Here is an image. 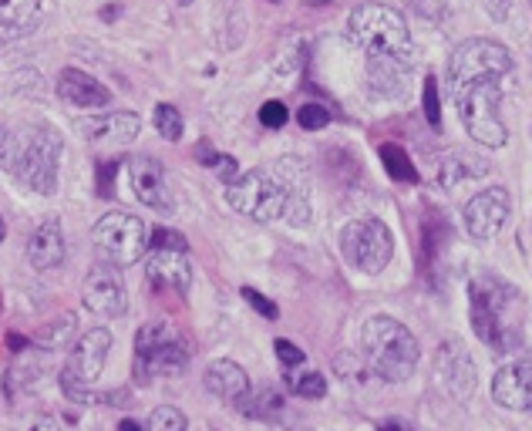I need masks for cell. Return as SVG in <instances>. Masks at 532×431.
I'll return each instance as SVG.
<instances>
[{"instance_id": "7402d4cb", "label": "cell", "mask_w": 532, "mask_h": 431, "mask_svg": "<svg viewBox=\"0 0 532 431\" xmlns=\"http://www.w3.org/2000/svg\"><path fill=\"white\" fill-rule=\"evenodd\" d=\"M41 17V0H0V31L11 34H27Z\"/></svg>"}, {"instance_id": "7c38bea8", "label": "cell", "mask_w": 532, "mask_h": 431, "mask_svg": "<svg viewBox=\"0 0 532 431\" xmlns=\"http://www.w3.org/2000/svg\"><path fill=\"white\" fill-rule=\"evenodd\" d=\"M81 304H85L95 317H122L128 310V290L122 280V270L112 263H98L81 283Z\"/></svg>"}, {"instance_id": "ab89813d", "label": "cell", "mask_w": 532, "mask_h": 431, "mask_svg": "<svg viewBox=\"0 0 532 431\" xmlns=\"http://www.w3.org/2000/svg\"><path fill=\"white\" fill-rule=\"evenodd\" d=\"M17 431H58V421H54V418H34V421H27V425L17 428Z\"/></svg>"}, {"instance_id": "f6af8a7d", "label": "cell", "mask_w": 532, "mask_h": 431, "mask_svg": "<svg viewBox=\"0 0 532 431\" xmlns=\"http://www.w3.org/2000/svg\"><path fill=\"white\" fill-rule=\"evenodd\" d=\"M273 4H280V0H273Z\"/></svg>"}, {"instance_id": "30bf717a", "label": "cell", "mask_w": 532, "mask_h": 431, "mask_svg": "<svg viewBox=\"0 0 532 431\" xmlns=\"http://www.w3.org/2000/svg\"><path fill=\"white\" fill-rule=\"evenodd\" d=\"M341 253L354 270L361 273H381L388 270L391 256H394V236L391 229L374 216L351 219L341 229Z\"/></svg>"}, {"instance_id": "5bb4252c", "label": "cell", "mask_w": 532, "mask_h": 431, "mask_svg": "<svg viewBox=\"0 0 532 431\" xmlns=\"http://www.w3.org/2000/svg\"><path fill=\"white\" fill-rule=\"evenodd\" d=\"M465 229H469L472 240H495L499 236V229L506 226L509 219V192L502 186H492V189H482L475 192L469 199V206H465Z\"/></svg>"}, {"instance_id": "f546056e", "label": "cell", "mask_w": 532, "mask_h": 431, "mask_svg": "<svg viewBox=\"0 0 532 431\" xmlns=\"http://www.w3.org/2000/svg\"><path fill=\"white\" fill-rule=\"evenodd\" d=\"M75 324L78 320L71 314H64L61 320H54V324H48V330L41 334V344L51 347V351H58V347H64L71 341V334H75Z\"/></svg>"}, {"instance_id": "e0dca14e", "label": "cell", "mask_w": 532, "mask_h": 431, "mask_svg": "<svg viewBox=\"0 0 532 431\" xmlns=\"http://www.w3.org/2000/svg\"><path fill=\"white\" fill-rule=\"evenodd\" d=\"M145 277H149L155 287L172 290V293H189L192 283V270L186 263V253H172V250H152L145 256Z\"/></svg>"}, {"instance_id": "3957f363", "label": "cell", "mask_w": 532, "mask_h": 431, "mask_svg": "<svg viewBox=\"0 0 532 431\" xmlns=\"http://www.w3.org/2000/svg\"><path fill=\"white\" fill-rule=\"evenodd\" d=\"M226 203L240 216H250L256 223H273L287 219L290 226L304 229L310 226V196H297L290 186L277 176V169H253L226 186Z\"/></svg>"}, {"instance_id": "f35d334b", "label": "cell", "mask_w": 532, "mask_h": 431, "mask_svg": "<svg viewBox=\"0 0 532 431\" xmlns=\"http://www.w3.org/2000/svg\"><path fill=\"white\" fill-rule=\"evenodd\" d=\"M512 4H516V0H485V7H489V14L495 17V21H506Z\"/></svg>"}, {"instance_id": "8d00e7d4", "label": "cell", "mask_w": 532, "mask_h": 431, "mask_svg": "<svg viewBox=\"0 0 532 431\" xmlns=\"http://www.w3.org/2000/svg\"><path fill=\"white\" fill-rule=\"evenodd\" d=\"M118 172V162H105L102 169H98V192H102V196H112V176Z\"/></svg>"}, {"instance_id": "277c9868", "label": "cell", "mask_w": 532, "mask_h": 431, "mask_svg": "<svg viewBox=\"0 0 532 431\" xmlns=\"http://www.w3.org/2000/svg\"><path fill=\"white\" fill-rule=\"evenodd\" d=\"M361 347L368 357L371 371L381 381L401 384L408 381L418 368L421 347L415 341V334L394 317H371L361 330Z\"/></svg>"}, {"instance_id": "603a6c76", "label": "cell", "mask_w": 532, "mask_h": 431, "mask_svg": "<svg viewBox=\"0 0 532 431\" xmlns=\"http://www.w3.org/2000/svg\"><path fill=\"white\" fill-rule=\"evenodd\" d=\"M236 408H240L246 418L277 421L283 415V394L277 388H256V391H246L243 398L236 401Z\"/></svg>"}, {"instance_id": "ee69618b", "label": "cell", "mask_w": 532, "mask_h": 431, "mask_svg": "<svg viewBox=\"0 0 532 431\" xmlns=\"http://www.w3.org/2000/svg\"><path fill=\"white\" fill-rule=\"evenodd\" d=\"M4 236H7V226H4V216H0V243H4Z\"/></svg>"}, {"instance_id": "d590c367", "label": "cell", "mask_w": 532, "mask_h": 431, "mask_svg": "<svg viewBox=\"0 0 532 431\" xmlns=\"http://www.w3.org/2000/svg\"><path fill=\"white\" fill-rule=\"evenodd\" d=\"M273 347H277V357H280L283 364H287V368H297V364H304V351H300L297 344H290V341H277Z\"/></svg>"}, {"instance_id": "4fadbf2b", "label": "cell", "mask_w": 532, "mask_h": 431, "mask_svg": "<svg viewBox=\"0 0 532 431\" xmlns=\"http://www.w3.org/2000/svg\"><path fill=\"white\" fill-rule=\"evenodd\" d=\"M435 371L438 381L445 384V391L452 394L455 401H469L475 388H479V371H475V361L465 351V344L458 337H448V341L438 347L435 357Z\"/></svg>"}, {"instance_id": "6da1fadb", "label": "cell", "mask_w": 532, "mask_h": 431, "mask_svg": "<svg viewBox=\"0 0 532 431\" xmlns=\"http://www.w3.org/2000/svg\"><path fill=\"white\" fill-rule=\"evenodd\" d=\"M347 38L368 54V75L374 91H394L401 75L415 61L408 21L388 4H361L347 17Z\"/></svg>"}, {"instance_id": "ffe728a7", "label": "cell", "mask_w": 532, "mask_h": 431, "mask_svg": "<svg viewBox=\"0 0 532 431\" xmlns=\"http://www.w3.org/2000/svg\"><path fill=\"white\" fill-rule=\"evenodd\" d=\"M64 233L58 219H44V223L34 229L31 240H27V260H31L34 270H58L64 263Z\"/></svg>"}, {"instance_id": "7bdbcfd3", "label": "cell", "mask_w": 532, "mask_h": 431, "mask_svg": "<svg viewBox=\"0 0 532 431\" xmlns=\"http://www.w3.org/2000/svg\"><path fill=\"white\" fill-rule=\"evenodd\" d=\"M118 431H145L139 421H122V425H118Z\"/></svg>"}, {"instance_id": "e575fe53", "label": "cell", "mask_w": 532, "mask_h": 431, "mask_svg": "<svg viewBox=\"0 0 532 431\" xmlns=\"http://www.w3.org/2000/svg\"><path fill=\"white\" fill-rule=\"evenodd\" d=\"M243 297H246V304H250V307L256 310V314H263L266 320H277V317H280L277 304H270V300H266L260 290H253V287H243Z\"/></svg>"}, {"instance_id": "8992f818", "label": "cell", "mask_w": 532, "mask_h": 431, "mask_svg": "<svg viewBox=\"0 0 532 431\" xmlns=\"http://www.w3.org/2000/svg\"><path fill=\"white\" fill-rule=\"evenodd\" d=\"M11 172L27 189L51 196L61 172V135L48 125H21V152Z\"/></svg>"}, {"instance_id": "9a60e30c", "label": "cell", "mask_w": 532, "mask_h": 431, "mask_svg": "<svg viewBox=\"0 0 532 431\" xmlns=\"http://www.w3.org/2000/svg\"><path fill=\"white\" fill-rule=\"evenodd\" d=\"M128 176H132V189L142 206L155 209V213H172L176 199H172L169 176H165L159 159H152V155H135V159L128 162Z\"/></svg>"}, {"instance_id": "cb8c5ba5", "label": "cell", "mask_w": 532, "mask_h": 431, "mask_svg": "<svg viewBox=\"0 0 532 431\" xmlns=\"http://www.w3.org/2000/svg\"><path fill=\"white\" fill-rule=\"evenodd\" d=\"M485 172V165L482 159H465V155H452L448 162H442V169H438V182H442L445 189H455L458 182H465V179H475V176H482Z\"/></svg>"}, {"instance_id": "ba28073f", "label": "cell", "mask_w": 532, "mask_h": 431, "mask_svg": "<svg viewBox=\"0 0 532 431\" xmlns=\"http://www.w3.org/2000/svg\"><path fill=\"white\" fill-rule=\"evenodd\" d=\"M91 243H95V253L102 256V263H112V267H132L145 256V246H149V226L142 223L139 216L132 213H105L91 229Z\"/></svg>"}, {"instance_id": "5b68a950", "label": "cell", "mask_w": 532, "mask_h": 431, "mask_svg": "<svg viewBox=\"0 0 532 431\" xmlns=\"http://www.w3.org/2000/svg\"><path fill=\"white\" fill-rule=\"evenodd\" d=\"M189 364V347L182 334L165 320L145 324L135 334V381H155V378H176Z\"/></svg>"}, {"instance_id": "836d02e7", "label": "cell", "mask_w": 532, "mask_h": 431, "mask_svg": "<svg viewBox=\"0 0 532 431\" xmlns=\"http://www.w3.org/2000/svg\"><path fill=\"white\" fill-rule=\"evenodd\" d=\"M287 118H290V112H287V105H283V102H266L260 108L263 128H283V125H287Z\"/></svg>"}, {"instance_id": "b9f144b4", "label": "cell", "mask_w": 532, "mask_h": 431, "mask_svg": "<svg viewBox=\"0 0 532 431\" xmlns=\"http://www.w3.org/2000/svg\"><path fill=\"white\" fill-rule=\"evenodd\" d=\"M381 431H411L408 421H401V418H391V421H384Z\"/></svg>"}, {"instance_id": "9c48e42d", "label": "cell", "mask_w": 532, "mask_h": 431, "mask_svg": "<svg viewBox=\"0 0 532 431\" xmlns=\"http://www.w3.org/2000/svg\"><path fill=\"white\" fill-rule=\"evenodd\" d=\"M512 71V54L506 44L489 41V38H469L462 41L448 61V85L452 95L458 88L475 85V81H499Z\"/></svg>"}, {"instance_id": "484cf974", "label": "cell", "mask_w": 532, "mask_h": 431, "mask_svg": "<svg viewBox=\"0 0 532 431\" xmlns=\"http://www.w3.org/2000/svg\"><path fill=\"white\" fill-rule=\"evenodd\" d=\"M155 132H159L165 142H179L182 139V132H186V122H182V115H179L176 105H169V102L155 105Z\"/></svg>"}, {"instance_id": "52a82bcc", "label": "cell", "mask_w": 532, "mask_h": 431, "mask_svg": "<svg viewBox=\"0 0 532 431\" xmlns=\"http://www.w3.org/2000/svg\"><path fill=\"white\" fill-rule=\"evenodd\" d=\"M455 105H458V118H462L465 132H469L475 142L489 145V149H502V145H506L509 132L499 115V105H502L499 81H475V85L458 88Z\"/></svg>"}, {"instance_id": "d4e9b609", "label": "cell", "mask_w": 532, "mask_h": 431, "mask_svg": "<svg viewBox=\"0 0 532 431\" xmlns=\"http://www.w3.org/2000/svg\"><path fill=\"white\" fill-rule=\"evenodd\" d=\"M381 162H384V169H388V176L394 182H418V169H415V162L408 159V152L401 149V145H381Z\"/></svg>"}, {"instance_id": "60d3db41", "label": "cell", "mask_w": 532, "mask_h": 431, "mask_svg": "<svg viewBox=\"0 0 532 431\" xmlns=\"http://www.w3.org/2000/svg\"><path fill=\"white\" fill-rule=\"evenodd\" d=\"M196 159H203V165H213V169H216L219 155L213 152V145H209V142H199L196 145Z\"/></svg>"}, {"instance_id": "2e32d148", "label": "cell", "mask_w": 532, "mask_h": 431, "mask_svg": "<svg viewBox=\"0 0 532 431\" xmlns=\"http://www.w3.org/2000/svg\"><path fill=\"white\" fill-rule=\"evenodd\" d=\"M492 398L495 405L509 411H532V357H522V361H512L495 371Z\"/></svg>"}, {"instance_id": "74e56055", "label": "cell", "mask_w": 532, "mask_h": 431, "mask_svg": "<svg viewBox=\"0 0 532 431\" xmlns=\"http://www.w3.org/2000/svg\"><path fill=\"white\" fill-rule=\"evenodd\" d=\"M216 172H219V179H223V186H229V182L240 179V176H236V159H233V155H219Z\"/></svg>"}, {"instance_id": "8fae6325", "label": "cell", "mask_w": 532, "mask_h": 431, "mask_svg": "<svg viewBox=\"0 0 532 431\" xmlns=\"http://www.w3.org/2000/svg\"><path fill=\"white\" fill-rule=\"evenodd\" d=\"M108 351H112V334L105 327H91L88 334L78 337L75 351H71L68 364L61 371V388L68 398L88 401V388L102 378Z\"/></svg>"}, {"instance_id": "83f0119b", "label": "cell", "mask_w": 532, "mask_h": 431, "mask_svg": "<svg viewBox=\"0 0 532 431\" xmlns=\"http://www.w3.org/2000/svg\"><path fill=\"white\" fill-rule=\"evenodd\" d=\"M145 431H186V415H182L179 408H172V405H162V408H155L149 415V425H145Z\"/></svg>"}, {"instance_id": "1f68e13d", "label": "cell", "mask_w": 532, "mask_h": 431, "mask_svg": "<svg viewBox=\"0 0 532 431\" xmlns=\"http://www.w3.org/2000/svg\"><path fill=\"white\" fill-rule=\"evenodd\" d=\"M149 246L152 250H172V253H186V236L182 233H172V229H152L149 233Z\"/></svg>"}, {"instance_id": "d6a6232c", "label": "cell", "mask_w": 532, "mask_h": 431, "mask_svg": "<svg viewBox=\"0 0 532 431\" xmlns=\"http://www.w3.org/2000/svg\"><path fill=\"white\" fill-rule=\"evenodd\" d=\"M425 115H428V125L431 128L442 125V105H438V85H435V78L425 81Z\"/></svg>"}, {"instance_id": "ac0fdd59", "label": "cell", "mask_w": 532, "mask_h": 431, "mask_svg": "<svg viewBox=\"0 0 532 431\" xmlns=\"http://www.w3.org/2000/svg\"><path fill=\"white\" fill-rule=\"evenodd\" d=\"M58 95H61V102H68L75 108H108L112 105V91H108L102 81H95L78 68H64L58 75Z\"/></svg>"}, {"instance_id": "7a4b0ae2", "label": "cell", "mask_w": 532, "mask_h": 431, "mask_svg": "<svg viewBox=\"0 0 532 431\" xmlns=\"http://www.w3.org/2000/svg\"><path fill=\"white\" fill-rule=\"evenodd\" d=\"M472 327L482 344H489L495 354H512L522 344V320L526 304L522 293L495 273H482L469 287Z\"/></svg>"}, {"instance_id": "bcb514c9", "label": "cell", "mask_w": 532, "mask_h": 431, "mask_svg": "<svg viewBox=\"0 0 532 431\" xmlns=\"http://www.w3.org/2000/svg\"><path fill=\"white\" fill-rule=\"evenodd\" d=\"M182 4H189V0H182Z\"/></svg>"}, {"instance_id": "f1b7e54d", "label": "cell", "mask_w": 532, "mask_h": 431, "mask_svg": "<svg viewBox=\"0 0 532 431\" xmlns=\"http://www.w3.org/2000/svg\"><path fill=\"white\" fill-rule=\"evenodd\" d=\"M17 152H21V125H0V165L7 172L14 169Z\"/></svg>"}, {"instance_id": "44dd1931", "label": "cell", "mask_w": 532, "mask_h": 431, "mask_svg": "<svg viewBox=\"0 0 532 431\" xmlns=\"http://www.w3.org/2000/svg\"><path fill=\"white\" fill-rule=\"evenodd\" d=\"M206 388L223 401H240L250 391V374L236 361H229V357H219V361L206 368Z\"/></svg>"}, {"instance_id": "d6986e66", "label": "cell", "mask_w": 532, "mask_h": 431, "mask_svg": "<svg viewBox=\"0 0 532 431\" xmlns=\"http://www.w3.org/2000/svg\"><path fill=\"white\" fill-rule=\"evenodd\" d=\"M78 132L91 142H132L142 132V118L132 112H108L95 118H81Z\"/></svg>"}, {"instance_id": "4316f807", "label": "cell", "mask_w": 532, "mask_h": 431, "mask_svg": "<svg viewBox=\"0 0 532 431\" xmlns=\"http://www.w3.org/2000/svg\"><path fill=\"white\" fill-rule=\"evenodd\" d=\"M290 388L300 398H324L327 394V378L320 371H307V374H290Z\"/></svg>"}, {"instance_id": "4dcf8cb0", "label": "cell", "mask_w": 532, "mask_h": 431, "mask_svg": "<svg viewBox=\"0 0 532 431\" xmlns=\"http://www.w3.org/2000/svg\"><path fill=\"white\" fill-rule=\"evenodd\" d=\"M297 122H300V128H307V132H320V128H327V125H330V112H327L324 105L307 102V105H300Z\"/></svg>"}]
</instances>
